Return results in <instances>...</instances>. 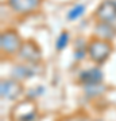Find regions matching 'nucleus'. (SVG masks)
<instances>
[{"label":"nucleus","mask_w":116,"mask_h":121,"mask_svg":"<svg viewBox=\"0 0 116 121\" xmlns=\"http://www.w3.org/2000/svg\"><path fill=\"white\" fill-rule=\"evenodd\" d=\"M115 1H116V0H115Z\"/></svg>","instance_id":"nucleus-14"},{"label":"nucleus","mask_w":116,"mask_h":121,"mask_svg":"<svg viewBox=\"0 0 116 121\" xmlns=\"http://www.w3.org/2000/svg\"><path fill=\"white\" fill-rule=\"evenodd\" d=\"M23 39L20 34L15 28H7L0 34V51L1 55H16L19 54L23 44Z\"/></svg>","instance_id":"nucleus-3"},{"label":"nucleus","mask_w":116,"mask_h":121,"mask_svg":"<svg viewBox=\"0 0 116 121\" xmlns=\"http://www.w3.org/2000/svg\"><path fill=\"white\" fill-rule=\"evenodd\" d=\"M18 55L20 56V59L23 62H26V63H41L42 50H41L39 44L34 39H27V40L23 42L22 48Z\"/></svg>","instance_id":"nucleus-5"},{"label":"nucleus","mask_w":116,"mask_h":121,"mask_svg":"<svg viewBox=\"0 0 116 121\" xmlns=\"http://www.w3.org/2000/svg\"><path fill=\"white\" fill-rule=\"evenodd\" d=\"M104 73L99 67H89V69L82 70L78 74V83H81L82 86L88 85H96V83H103Z\"/></svg>","instance_id":"nucleus-8"},{"label":"nucleus","mask_w":116,"mask_h":121,"mask_svg":"<svg viewBox=\"0 0 116 121\" xmlns=\"http://www.w3.org/2000/svg\"><path fill=\"white\" fill-rule=\"evenodd\" d=\"M42 3V0H7V5L19 15H28L34 12Z\"/></svg>","instance_id":"nucleus-7"},{"label":"nucleus","mask_w":116,"mask_h":121,"mask_svg":"<svg viewBox=\"0 0 116 121\" xmlns=\"http://www.w3.org/2000/svg\"><path fill=\"white\" fill-rule=\"evenodd\" d=\"M86 55L89 56V59L96 63L97 66L104 65L108 60V58L111 56L112 51H113V44L111 40L107 39H101L99 36L92 35L89 40L86 42Z\"/></svg>","instance_id":"nucleus-1"},{"label":"nucleus","mask_w":116,"mask_h":121,"mask_svg":"<svg viewBox=\"0 0 116 121\" xmlns=\"http://www.w3.org/2000/svg\"><path fill=\"white\" fill-rule=\"evenodd\" d=\"M24 93V86L20 79L16 78H3L0 81V95L3 99L16 101Z\"/></svg>","instance_id":"nucleus-4"},{"label":"nucleus","mask_w":116,"mask_h":121,"mask_svg":"<svg viewBox=\"0 0 116 121\" xmlns=\"http://www.w3.org/2000/svg\"><path fill=\"white\" fill-rule=\"evenodd\" d=\"M95 22L112 23L116 20V1L115 0H103L93 12Z\"/></svg>","instance_id":"nucleus-6"},{"label":"nucleus","mask_w":116,"mask_h":121,"mask_svg":"<svg viewBox=\"0 0 116 121\" xmlns=\"http://www.w3.org/2000/svg\"><path fill=\"white\" fill-rule=\"evenodd\" d=\"M38 65L39 63H26V62H23L20 65L15 66L11 74H12L14 78L20 79V81L22 79H27V78H31L38 74V70H37Z\"/></svg>","instance_id":"nucleus-9"},{"label":"nucleus","mask_w":116,"mask_h":121,"mask_svg":"<svg viewBox=\"0 0 116 121\" xmlns=\"http://www.w3.org/2000/svg\"><path fill=\"white\" fill-rule=\"evenodd\" d=\"M93 35L99 36L101 39H107V40H113L116 36V27L112 23H105V22H96L95 23V30Z\"/></svg>","instance_id":"nucleus-10"},{"label":"nucleus","mask_w":116,"mask_h":121,"mask_svg":"<svg viewBox=\"0 0 116 121\" xmlns=\"http://www.w3.org/2000/svg\"><path fill=\"white\" fill-rule=\"evenodd\" d=\"M85 12V4H76L73 8H70L68 12V20H77L78 17H81Z\"/></svg>","instance_id":"nucleus-12"},{"label":"nucleus","mask_w":116,"mask_h":121,"mask_svg":"<svg viewBox=\"0 0 116 121\" xmlns=\"http://www.w3.org/2000/svg\"><path fill=\"white\" fill-rule=\"evenodd\" d=\"M11 121H39L38 105L32 98H24L18 101L9 112Z\"/></svg>","instance_id":"nucleus-2"},{"label":"nucleus","mask_w":116,"mask_h":121,"mask_svg":"<svg viewBox=\"0 0 116 121\" xmlns=\"http://www.w3.org/2000/svg\"><path fill=\"white\" fill-rule=\"evenodd\" d=\"M69 42H70V34H69V31L64 30L58 35V38H57V42H56V50L57 51H62L65 48L68 47Z\"/></svg>","instance_id":"nucleus-11"},{"label":"nucleus","mask_w":116,"mask_h":121,"mask_svg":"<svg viewBox=\"0 0 116 121\" xmlns=\"http://www.w3.org/2000/svg\"><path fill=\"white\" fill-rule=\"evenodd\" d=\"M85 87V94L89 97H95L97 94H101L104 91V85L103 83H96V85H88Z\"/></svg>","instance_id":"nucleus-13"}]
</instances>
